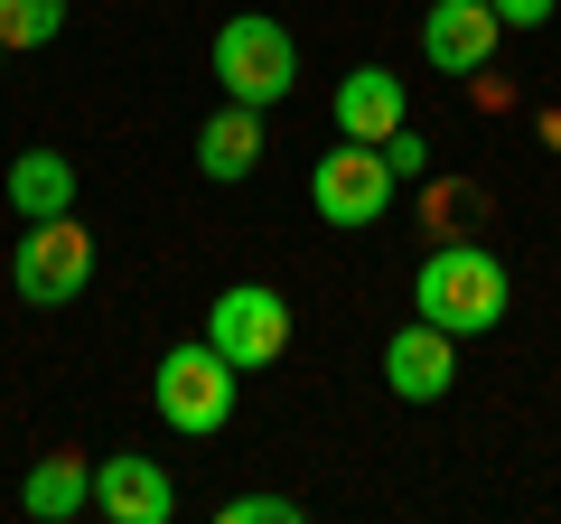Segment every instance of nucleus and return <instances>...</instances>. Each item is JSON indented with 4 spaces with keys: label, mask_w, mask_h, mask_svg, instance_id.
I'll use <instances>...</instances> for the list:
<instances>
[{
    "label": "nucleus",
    "mask_w": 561,
    "mask_h": 524,
    "mask_svg": "<svg viewBox=\"0 0 561 524\" xmlns=\"http://www.w3.org/2000/svg\"><path fill=\"white\" fill-rule=\"evenodd\" d=\"M412 309L449 338H486L505 319V262L486 243H440V253H421L412 272Z\"/></svg>",
    "instance_id": "nucleus-1"
},
{
    "label": "nucleus",
    "mask_w": 561,
    "mask_h": 524,
    "mask_svg": "<svg viewBox=\"0 0 561 524\" xmlns=\"http://www.w3.org/2000/svg\"><path fill=\"white\" fill-rule=\"evenodd\" d=\"M234 384L243 375L206 338H179L160 365H150V403H160V422L179 431V441H216V431L234 422Z\"/></svg>",
    "instance_id": "nucleus-2"
},
{
    "label": "nucleus",
    "mask_w": 561,
    "mask_h": 524,
    "mask_svg": "<svg viewBox=\"0 0 561 524\" xmlns=\"http://www.w3.org/2000/svg\"><path fill=\"white\" fill-rule=\"evenodd\" d=\"M216 84H225V103H253V113L290 103V84H300V47H290V29L262 20V10H234V20L216 29Z\"/></svg>",
    "instance_id": "nucleus-3"
},
{
    "label": "nucleus",
    "mask_w": 561,
    "mask_h": 524,
    "mask_svg": "<svg viewBox=\"0 0 561 524\" xmlns=\"http://www.w3.org/2000/svg\"><path fill=\"white\" fill-rule=\"evenodd\" d=\"M10 282H20L28 309H66V300H84V282H94V235H84L76 216H28L20 253H10Z\"/></svg>",
    "instance_id": "nucleus-4"
},
{
    "label": "nucleus",
    "mask_w": 561,
    "mask_h": 524,
    "mask_svg": "<svg viewBox=\"0 0 561 524\" xmlns=\"http://www.w3.org/2000/svg\"><path fill=\"white\" fill-rule=\"evenodd\" d=\"M206 346H216L234 375H262V365H280V346H290V300H280L272 282H234L206 300Z\"/></svg>",
    "instance_id": "nucleus-5"
},
{
    "label": "nucleus",
    "mask_w": 561,
    "mask_h": 524,
    "mask_svg": "<svg viewBox=\"0 0 561 524\" xmlns=\"http://www.w3.org/2000/svg\"><path fill=\"white\" fill-rule=\"evenodd\" d=\"M393 187H402V179L383 169V150H375V141H346V132H337V150L309 169V206H319V225H337V235H365V225H383Z\"/></svg>",
    "instance_id": "nucleus-6"
},
{
    "label": "nucleus",
    "mask_w": 561,
    "mask_h": 524,
    "mask_svg": "<svg viewBox=\"0 0 561 524\" xmlns=\"http://www.w3.org/2000/svg\"><path fill=\"white\" fill-rule=\"evenodd\" d=\"M496 38H505V20L486 0H431V10H421V57L440 66V76H486Z\"/></svg>",
    "instance_id": "nucleus-7"
},
{
    "label": "nucleus",
    "mask_w": 561,
    "mask_h": 524,
    "mask_svg": "<svg viewBox=\"0 0 561 524\" xmlns=\"http://www.w3.org/2000/svg\"><path fill=\"white\" fill-rule=\"evenodd\" d=\"M94 515H113V524H169V515H179V478H169L160 459H140V449H113V459H94Z\"/></svg>",
    "instance_id": "nucleus-8"
},
{
    "label": "nucleus",
    "mask_w": 561,
    "mask_h": 524,
    "mask_svg": "<svg viewBox=\"0 0 561 524\" xmlns=\"http://www.w3.org/2000/svg\"><path fill=\"white\" fill-rule=\"evenodd\" d=\"M383 384H393L402 403H440L449 384H459V338L431 328V319L393 328V338H383Z\"/></svg>",
    "instance_id": "nucleus-9"
},
{
    "label": "nucleus",
    "mask_w": 561,
    "mask_h": 524,
    "mask_svg": "<svg viewBox=\"0 0 561 524\" xmlns=\"http://www.w3.org/2000/svg\"><path fill=\"white\" fill-rule=\"evenodd\" d=\"M402 122H412V94H402L393 66H346L337 76V132L346 141H393Z\"/></svg>",
    "instance_id": "nucleus-10"
},
{
    "label": "nucleus",
    "mask_w": 561,
    "mask_h": 524,
    "mask_svg": "<svg viewBox=\"0 0 561 524\" xmlns=\"http://www.w3.org/2000/svg\"><path fill=\"white\" fill-rule=\"evenodd\" d=\"M197 169L216 187H234V179L262 169V113H253V103H216V113L197 122Z\"/></svg>",
    "instance_id": "nucleus-11"
},
{
    "label": "nucleus",
    "mask_w": 561,
    "mask_h": 524,
    "mask_svg": "<svg viewBox=\"0 0 561 524\" xmlns=\"http://www.w3.org/2000/svg\"><path fill=\"white\" fill-rule=\"evenodd\" d=\"M10 206H20V225L28 216H76V160L66 150H20L10 160Z\"/></svg>",
    "instance_id": "nucleus-12"
},
{
    "label": "nucleus",
    "mask_w": 561,
    "mask_h": 524,
    "mask_svg": "<svg viewBox=\"0 0 561 524\" xmlns=\"http://www.w3.org/2000/svg\"><path fill=\"white\" fill-rule=\"evenodd\" d=\"M20 505L38 524L84 515V505H94V459H66V449H57V459H38V468H28V487H20Z\"/></svg>",
    "instance_id": "nucleus-13"
},
{
    "label": "nucleus",
    "mask_w": 561,
    "mask_h": 524,
    "mask_svg": "<svg viewBox=\"0 0 561 524\" xmlns=\"http://www.w3.org/2000/svg\"><path fill=\"white\" fill-rule=\"evenodd\" d=\"M66 29V0H0V47L20 57V47H47Z\"/></svg>",
    "instance_id": "nucleus-14"
},
{
    "label": "nucleus",
    "mask_w": 561,
    "mask_h": 524,
    "mask_svg": "<svg viewBox=\"0 0 561 524\" xmlns=\"http://www.w3.org/2000/svg\"><path fill=\"white\" fill-rule=\"evenodd\" d=\"M375 150H383V169H393V179H431V141H421L412 122H402L393 141H375Z\"/></svg>",
    "instance_id": "nucleus-15"
},
{
    "label": "nucleus",
    "mask_w": 561,
    "mask_h": 524,
    "mask_svg": "<svg viewBox=\"0 0 561 524\" xmlns=\"http://www.w3.org/2000/svg\"><path fill=\"white\" fill-rule=\"evenodd\" d=\"M216 515L225 524H300V505H290V497H225Z\"/></svg>",
    "instance_id": "nucleus-16"
},
{
    "label": "nucleus",
    "mask_w": 561,
    "mask_h": 524,
    "mask_svg": "<svg viewBox=\"0 0 561 524\" xmlns=\"http://www.w3.org/2000/svg\"><path fill=\"white\" fill-rule=\"evenodd\" d=\"M486 10H496L505 29H542V20H552V10H561V0H486Z\"/></svg>",
    "instance_id": "nucleus-17"
},
{
    "label": "nucleus",
    "mask_w": 561,
    "mask_h": 524,
    "mask_svg": "<svg viewBox=\"0 0 561 524\" xmlns=\"http://www.w3.org/2000/svg\"><path fill=\"white\" fill-rule=\"evenodd\" d=\"M0 57H10V47H0Z\"/></svg>",
    "instance_id": "nucleus-18"
}]
</instances>
